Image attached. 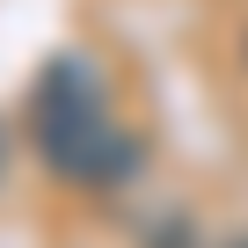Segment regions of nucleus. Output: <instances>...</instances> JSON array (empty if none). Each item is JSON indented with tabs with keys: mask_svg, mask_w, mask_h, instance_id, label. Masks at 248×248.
Returning <instances> with one entry per match:
<instances>
[{
	"mask_svg": "<svg viewBox=\"0 0 248 248\" xmlns=\"http://www.w3.org/2000/svg\"><path fill=\"white\" fill-rule=\"evenodd\" d=\"M30 132H37V154L66 183H109V175H124V161H132V139L117 132V117L102 102V80L80 59L44 66V80L30 95Z\"/></svg>",
	"mask_w": 248,
	"mask_h": 248,
	"instance_id": "nucleus-1",
	"label": "nucleus"
}]
</instances>
